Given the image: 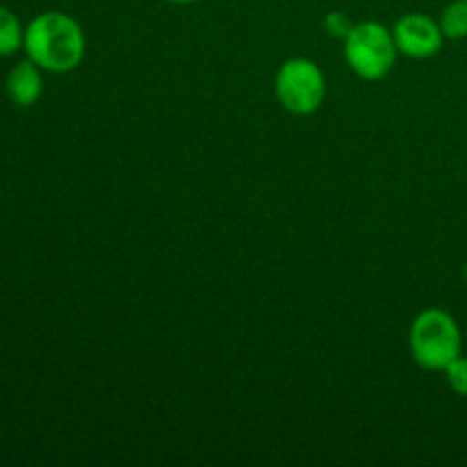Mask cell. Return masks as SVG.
I'll return each mask as SVG.
<instances>
[{
	"instance_id": "6da1fadb",
	"label": "cell",
	"mask_w": 467,
	"mask_h": 467,
	"mask_svg": "<svg viewBox=\"0 0 467 467\" xmlns=\"http://www.w3.org/2000/svg\"><path fill=\"white\" fill-rule=\"evenodd\" d=\"M23 48L41 71L68 73L85 59L87 41L76 18L64 12H44L26 27Z\"/></svg>"
},
{
	"instance_id": "7a4b0ae2",
	"label": "cell",
	"mask_w": 467,
	"mask_h": 467,
	"mask_svg": "<svg viewBox=\"0 0 467 467\" xmlns=\"http://www.w3.org/2000/svg\"><path fill=\"white\" fill-rule=\"evenodd\" d=\"M410 356L429 372H445L461 356V328L450 313L427 308L413 319L409 331Z\"/></svg>"
},
{
	"instance_id": "3957f363",
	"label": "cell",
	"mask_w": 467,
	"mask_h": 467,
	"mask_svg": "<svg viewBox=\"0 0 467 467\" xmlns=\"http://www.w3.org/2000/svg\"><path fill=\"white\" fill-rule=\"evenodd\" d=\"M395 36L379 21H363L351 27L345 39V59L363 80H383L397 62Z\"/></svg>"
},
{
	"instance_id": "277c9868",
	"label": "cell",
	"mask_w": 467,
	"mask_h": 467,
	"mask_svg": "<svg viewBox=\"0 0 467 467\" xmlns=\"http://www.w3.org/2000/svg\"><path fill=\"white\" fill-rule=\"evenodd\" d=\"M274 91L283 109L296 117H308L322 108L327 99V78L308 57H290L278 67Z\"/></svg>"
},
{
	"instance_id": "5b68a950",
	"label": "cell",
	"mask_w": 467,
	"mask_h": 467,
	"mask_svg": "<svg viewBox=\"0 0 467 467\" xmlns=\"http://www.w3.org/2000/svg\"><path fill=\"white\" fill-rule=\"evenodd\" d=\"M397 50L406 57L429 59L441 53L445 35L441 30V23L433 21L427 14L410 12L404 14L392 27Z\"/></svg>"
},
{
	"instance_id": "8992f818",
	"label": "cell",
	"mask_w": 467,
	"mask_h": 467,
	"mask_svg": "<svg viewBox=\"0 0 467 467\" xmlns=\"http://www.w3.org/2000/svg\"><path fill=\"white\" fill-rule=\"evenodd\" d=\"M5 89H7L9 100L14 105H18V108H32L41 99V94H44L41 68L32 59H23V62H18L7 73Z\"/></svg>"
},
{
	"instance_id": "52a82bcc",
	"label": "cell",
	"mask_w": 467,
	"mask_h": 467,
	"mask_svg": "<svg viewBox=\"0 0 467 467\" xmlns=\"http://www.w3.org/2000/svg\"><path fill=\"white\" fill-rule=\"evenodd\" d=\"M23 39H26V30L21 27L16 14L0 5V57H9L18 48H23Z\"/></svg>"
},
{
	"instance_id": "ba28073f",
	"label": "cell",
	"mask_w": 467,
	"mask_h": 467,
	"mask_svg": "<svg viewBox=\"0 0 467 467\" xmlns=\"http://www.w3.org/2000/svg\"><path fill=\"white\" fill-rule=\"evenodd\" d=\"M441 30L445 39H465L467 36V0H454L441 14Z\"/></svg>"
},
{
	"instance_id": "9c48e42d",
	"label": "cell",
	"mask_w": 467,
	"mask_h": 467,
	"mask_svg": "<svg viewBox=\"0 0 467 467\" xmlns=\"http://www.w3.org/2000/svg\"><path fill=\"white\" fill-rule=\"evenodd\" d=\"M447 383H450L451 390L459 397H467V358L465 356H459L454 363L447 365L445 369Z\"/></svg>"
},
{
	"instance_id": "30bf717a",
	"label": "cell",
	"mask_w": 467,
	"mask_h": 467,
	"mask_svg": "<svg viewBox=\"0 0 467 467\" xmlns=\"http://www.w3.org/2000/svg\"><path fill=\"white\" fill-rule=\"evenodd\" d=\"M354 26L356 23H351V18L347 16L345 12H328L327 16H324V30H327V35H331L333 39L345 41Z\"/></svg>"
},
{
	"instance_id": "8fae6325",
	"label": "cell",
	"mask_w": 467,
	"mask_h": 467,
	"mask_svg": "<svg viewBox=\"0 0 467 467\" xmlns=\"http://www.w3.org/2000/svg\"><path fill=\"white\" fill-rule=\"evenodd\" d=\"M167 3H173V5H190V3H199V0H167Z\"/></svg>"
},
{
	"instance_id": "7c38bea8",
	"label": "cell",
	"mask_w": 467,
	"mask_h": 467,
	"mask_svg": "<svg viewBox=\"0 0 467 467\" xmlns=\"http://www.w3.org/2000/svg\"><path fill=\"white\" fill-rule=\"evenodd\" d=\"M465 283H467V265H465Z\"/></svg>"
}]
</instances>
